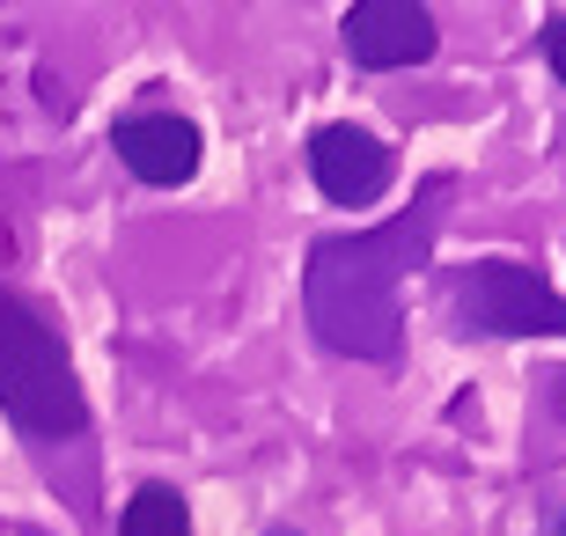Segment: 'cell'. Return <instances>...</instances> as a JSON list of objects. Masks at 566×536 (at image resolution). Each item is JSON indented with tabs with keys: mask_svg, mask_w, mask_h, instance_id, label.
I'll list each match as a JSON object with an SVG mask.
<instances>
[{
	"mask_svg": "<svg viewBox=\"0 0 566 536\" xmlns=\"http://www.w3.org/2000/svg\"><path fill=\"white\" fill-rule=\"evenodd\" d=\"M111 155H118L140 185H191L207 140H199V125L177 118V111H133V118L111 125Z\"/></svg>",
	"mask_w": 566,
	"mask_h": 536,
	"instance_id": "cell-6",
	"label": "cell"
},
{
	"mask_svg": "<svg viewBox=\"0 0 566 536\" xmlns=\"http://www.w3.org/2000/svg\"><path fill=\"white\" fill-rule=\"evenodd\" d=\"M552 536H566V515H559V522H552Z\"/></svg>",
	"mask_w": 566,
	"mask_h": 536,
	"instance_id": "cell-10",
	"label": "cell"
},
{
	"mask_svg": "<svg viewBox=\"0 0 566 536\" xmlns=\"http://www.w3.org/2000/svg\"><path fill=\"white\" fill-rule=\"evenodd\" d=\"M310 177L332 207H376L390 177H398V155L360 133V125H316L310 133Z\"/></svg>",
	"mask_w": 566,
	"mask_h": 536,
	"instance_id": "cell-5",
	"label": "cell"
},
{
	"mask_svg": "<svg viewBox=\"0 0 566 536\" xmlns=\"http://www.w3.org/2000/svg\"><path fill=\"white\" fill-rule=\"evenodd\" d=\"M545 60H552V74L566 82V15H552V22H545Z\"/></svg>",
	"mask_w": 566,
	"mask_h": 536,
	"instance_id": "cell-8",
	"label": "cell"
},
{
	"mask_svg": "<svg viewBox=\"0 0 566 536\" xmlns=\"http://www.w3.org/2000/svg\"><path fill=\"white\" fill-rule=\"evenodd\" d=\"M118 536H191V507L177 485H140L118 515Z\"/></svg>",
	"mask_w": 566,
	"mask_h": 536,
	"instance_id": "cell-7",
	"label": "cell"
},
{
	"mask_svg": "<svg viewBox=\"0 0 566 536\" xmlns=\"http://www.w3.org/2000/svg\"><path fill=\"white\" fill-rule=\"evenodd\" d=\"M0 412L30 441H66L88 427V397L74 360H66L60 324L8 287H0Z\"/></svg>",
	"mask_w": 566,
	"mask_h": 536,
	"instance_id": "cell-2",
	"label": "cell"
},
{
	"mask_svg": "<svg viewBox=\"0 0 566 536\" xmlns=\"http://www.w3.org/2000/svg\"><path fill=\"white\" fill-rule=\"evenodd\" d=\"M552 390H559V412H566V375H559V382H552Z\"/></svg>",
	"mask_w": 566,
	"mask_h": 536,
	"instance_id": "cell-9",
	"label": "cell"
},
{
	"mask_svg": "<svg viewBox=\"0 0 566 536\" xmlns=\"http://www.w3.org/2000/svg\"><path fill=\"white\" fill-rule=\"evenodd\" d=\"M449 177H427L420 199L382 228H360V235H316L310 243V272H302V309L310 330L346 360H376L390 368L405 353V280L434 258L441 235V199H449Z\"/></svg>",
	"mask_w": 566,
	"mask_h": 536,
	"instance_id": "cell-1",
	"label": "cell"
},
{
	"mask_svg": "<svg viewBox=\"0 0 566 536\" xmlns=\"http://www.w3.org/2000/svg\"><path fill=\"white\" fill-rule=\"evenodd\" d=\"M449 309L471 338H545L566 330V294H552V280L523 258H471L457 272Z\"/></svg>",
	"mask_w": 566,
	"mask_h": 536,
	"instance_id": "cell-3",
	"label": "cell"
},
{
	"mask_svg": "<svg viewBox=\"0 0 566 536\" xmlns=\"http://www.w3.org/2000/svg\"><path fill=\"white\" fill-rule=\"evenodd\" d=\"M265 536H294V529H265Z\"/></svg>",
	"mask_w": 566,
	"mask_h": 536,
	"instance_id": "cell-11",
	"label": "cell"
},
{
	"mask_svg": "<svg viewBox=\"0 0 566 536\" xmlns=\"http://www.w3.org/2000/svg\"><path fill=\"white\" fill-rule=\"evenodd\" d=\"M338 44H346V60L368 66V74H398V66H427L434 60V15H427L420 0H354L346 22H338Z\"/></svg>",
	"mask_w": 566,
	"mask_h": 536,
	"instance_id": "cell-4",
	"label": "cell"
}]
</instances>
